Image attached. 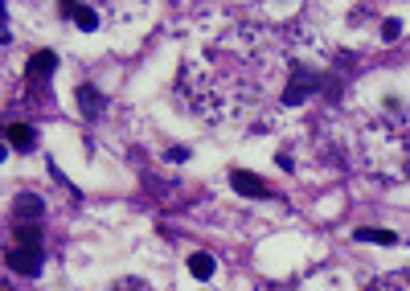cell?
<instances>
[{
    "instance_id": "6da1fadb",
    "label": "cell",
    "mask_w": 410,
    "mask_h": 291,
    "mask_svg": "<svg viewBox=\"0 0 410 291\" xmlns=\"http://www.w3.org/2000/svg\"><path fill=\"white\" fill-rule=\"evenodd\" d=\"M316 86H320V78L312 74V70H304V66H295L292 70V82H287V91H283V103H304V98L312 95Z\"/></svg>"
},
{
    "instance_id": "7a4b0ae2",
    "label": "cell",
    "mask_w": 410,
    "mask_h": 291,
    "mask_svg": "<svg viewBox=\"0 0 410 291\" xmlns=\"http://www.w3.org/2000/svg\"><path fill=\"white\" fill-rule=\"evenodd\" d=\"M230 185H234V193H242V197H271V189H267V181H263V176L242 173V169L230 173Z\"/></svg>"
},
{
    "instance_id": "3957f363",
    "label": "cell",
    "mask_w": 410,
    "mask_h": 291,
    "mask_svg": "<svg viewBox=\"0 0 410 291\" xmlns=\"http://www.w3.org/2000/svg\"><path fill=\"white\" fill-rule=\"evenodd\" d=\"M8 271H17V275H41V251H33V246H17V251L8 254Z\"/></svg>"
},
{
    "instance_id": "277c9868",
    "label": "cell",
    "mask_w": 410,
    "mask_h": 291,
    "mask_svg": "<svg viewBox=\"0 0 410 291\" xmlns=\"http://www.w3.org/2000/svg\"><path fill=\"white\" fill-rule=\"evenodd\" d=\"M45 214V201L38 193H17V205H13V217L17 222H38Z\"/></svg>"
},
{
    "instance_id": "5b68a950",
    "label": "cell",
    "mask_w": 410,
    "mask_h": 291,
    "mask_svg": "<svg viewBox=\"0 0 410 291\" xmlns=\"http://www.w3.org/2000/svg\"><path fill=\"white\" fill-rule=\"evenodd\" d=\"M58 70V58L50 54V50H41V54H33V62H29V78L33 82H45V78Z\"/></svg>"
},
{
    "instance_id": "8992f818",
    "label": "cell",
    "mask_w": 410,
    "mask_h": 291,
    "mask_svg": "<svg viewBox=\"0 0 410 291\" xmlns=\"http://www.w3.org/2000/svg\"><path fill=\"white\" fill-rule=\"evenodd\" d=\"M79 111L86 119H98L103 115V95H98L95 86H79Z\"/></svg>"
},
{
    "instance_id": "52a82bcc",
    "label": "cell",
    "mask_w": 410,
    "mask_h": 291,
    "mask_svg": "<svg viewBox=\"0 0 410 291\" xmlns=\"http://www.w3.org/2000/svg\"><path fill=\"white\" fill-rule=\"evenodd\" d=\"M8 144H13L17 152H33V148H38V136H33V127L13 123V127H8Z\"/></svg>"
},
{
    "instance_id": "ba28073f",
    "label": "cell",
    "mask_w": 410,
    "mask_h": 291,
    "mask_svg": "<svg viewBox=\"0 0 410 291\" xmlns=\"http://www.w3.org/2000/svg\"><path fill=\"white\" fill-rule=\"evenodd\" d=\"M17 242H21V246L41 251V226H38V222H17Z\"/></svg>"
},
{
    "instance_id": "9c48e42d",
    "label": "cell",
    "mask_w": 410,
    "mask_h": 291,
    "mask_svg": "<svg viewBox=\"0 0 410 291\" xmlns=\"http://www.w3.org/2000/svg\"><path fill=\"white\" fill-rule=\"evenodd\" d=\"M62 13H66V17H74V21H79V29H95V25H98L95 8H86V4H66Z\"/></svg>"
},
{
    "instance_id": "30bf717a",
    "label": "cell",
    "mask_w": 410,
    "mask_h": 291,
    "mask_svg": "<svg viewBox=\"0 0 410 291\" xmlns=\"http://www.w3.org/2000/svg\"><path fill=\"white\" fill-rule=\"evenodd\" d=\"M189 271H193V279H210V275H214V258H210V254H193V258H189Z\"/></svg>"
},
{
    "instance_id": "8fae6325",
    "label": "cell",
    "mask_w": 410,
    "mask_h": 291,
    "mask_svg": "<svg viewBox=\"0 0 410 291\" xmlns=\"http://www.w3.org/2000/svg\"><path fill=\"white\" fill-rule=\"evenodd\" d=\"M357 242H377V246H394L398 238L390 230H357Z\"/></svg>"
},
{
    "instance_id": "7c38bea8",
    "label": "cell",
    "mask_w": 410,
    "mask_h": 291,
    "mask_svg": "<svg viewBox=\"0 0 410 291\" xmlns=\"http://www.w3.org/2000/svg\"><path fill=\"white\" fill-rule=\"evenodd\" d=\"M398 33H402L398 21H386V25H382V41H398Z\"/></svg>"
}]
</instances>
